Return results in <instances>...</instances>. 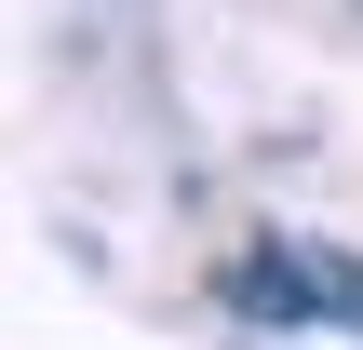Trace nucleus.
I'll return each mask as SVG.
<instances>
[{
	"label": "nucleus",
	"mask_w": 363,
	"mask_h": 350,
	"mask_svg": "<svg viewBox=\"0 0 363 350\" xmlns=\"http://www.w3.org/2000/svg\"><path fill=\"white\" fill-rule=\"evenodd\" d=\"M323 324L363 337V256H337V243H323Z\"/></svg>",
	"instance_id": "obj_2"
},
{
	"label": "nucleus",
	"mask_w": 363,
	"mask_h": 350,
	"mask_svg": "<svg viewBox=\"0 0 363 350\" xmlns=\"http://www.w3.org/2000/svg\"><path fill=\"white\" fill-rule=\"evenodd\" d=\"M229 310L242 324H323V243H242L229 256Z\"/></svg>",
	"instance_id": "obj_1"
}]
</instances>
